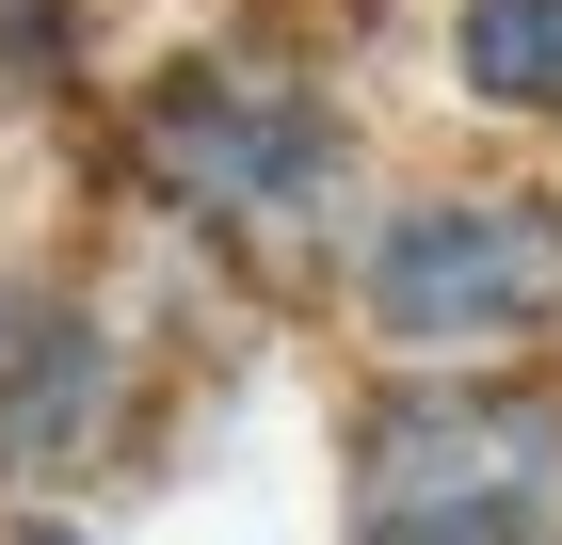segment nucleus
I'll return each mask as SVG.
<instances>
[{"label": "nucleus", "instance_id": "obj_1", "mask_svg": "<svg viewBox=\"0 0 562 545\" xmlns=\"http://www.w3.org/2000/svg\"><path fill=\"white\" fill-rule=\"evenodd\" d=\"M338 321L386 370H547L562 353V193L418 177L338 241Z\"/></svg>", "mask_w": 562, "mask_h": 545}, {"label": "nucleus", "instance_id": "obj_2", "mask_svg": "<svg viewBox=\"0 0 562 545\" xmlns=\"http://www.w3.org/2000/svg\"><path fill=\"white\" fill-rule=\"evenodd\" d=\"M130 177L193 241H353V113L290 48H161L130 81Z\"/></svg>", "mask_w": 562, "mask_h": 545}, {"label": "nucleus", "instance_id": "obj_3", "mask_svg": "<svg viewBox=\"0 0 562 545\" xmlns=\"http://www.w3.org/2000/svg\"><path fill=\"white\" fill-rule=\"evenodd\" d=\"M353 545H562V385L547 370H386L338 433Z\"/></svg>", "mask_w": 562, "mask_h": 545}, {"label": "nucleus", "instance_id": "obj_4", "mask_svg": "<svg viewBox=\"0 0 562 545\" xmlns=\"http://www.w3.org/2000/svg\"><path fill=\"white\" fill-rule=\"evenodd\" d=\"M130 418V337L97 321V289L65 273H0V481L48 498V481H81Z\"/></svg>", "mask_w": 562, "mask_h": 545}, {"label": "nucleus", "instance_id": "obj_5", "mask_svg": "<svg viewBox=\"0 0 562 545\" xmlns=\"http://www.w3.org/2000/svg\"><path fill=\"white\" fill-rule=\"evenodd\" d=\"M450 96L498 128H562V0H450Z\"/></svg>", "mask_w": 562, "mask_h": 545}, {"label": "nucleus", "instance_id": "obj_6", "mask_svg": "<svg viewBox=\"0 0 562 545\" xmlns=\"http://www.w3.org/2000/svg\"><path fill=\"white\" fill-rule=\"evenodd\" d=\"M65 65H81V16H65V0H0V81L65 96Z\"/></svg>", "mask_w": 562, "mask_h": 545}, {"label": "nucleus", "instance_id": "obj_7", "mask_svg": "<svg viewBox=\"0 0 562 545\" xmlns=\"http://www.w3.org/2000/svg\"><path fill=\"white\" fill-rule=\"evenodd\" d=\"M0 545H81V530H65V513H16V530H0Z\"/></svg>", "mask_w": 562, "mask_h": 545}]
</instances>
